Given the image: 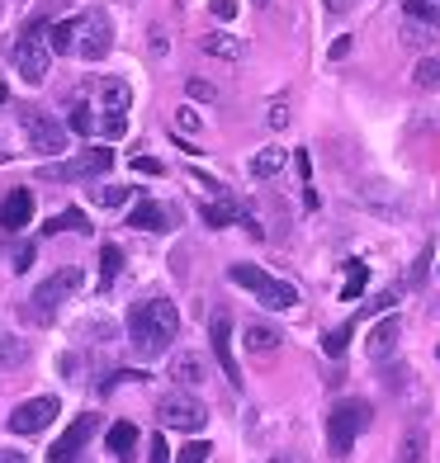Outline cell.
Wrapping results in <instances>:
<instances>
[{"mask_svg":"<svg viewBox=\"0 0 440 463\" xmlns=\"http://www.w3.org/2000/svg\"><path fill=\"white\" fill-rule=\"evenodd\" d=\"M171 128H180V133H199V128H204V118H199V109H195V104H180Z\"/></svg>","mask_w":440,"mask_h":463,"instance_id":"cell-34","label":"cell"},{"mask_svg":"<svg viewBox=\"0 0 440 463\" xmlns=\"http://www.w3.org/2000/svg\"><path fill=\"white\" fill-rule=\"evenodd\" d=\"M369 420H374V407L365 402V397H346V402L331 407V416H327V449H331V458H350L355 439L369 430Z\"/></svg>","mask_w":440,"mask_h":463,"instance_id":"cell-2","label":"cell"},{"mask_svg":"<svg viewBox=\"0 0 440 463\" xmlns=\"http://www.w3.org/2000/svg\"><path fill=\"white\" fill-rule=\"evenodd\" d=\"M10 260H14V275H24V269L33 265V246H19V250H14Z\"/></svg>","mask_w":440,"mask_h":463,"instance_id":"cell-41","label":"cell"},{"mask_svg":"<svg viewBox=\"0 0 440 463\" xmlns=\"http://www.w3.org/2000/svg\"><path fill=\"white\" fill-rule=\"evenodd\" d=\"M369 284V265L365 260H346V288H341V303H355Z\"/></svg>","mask_w":440,"mask_h":463,"instance_id":"cell-26","label":"cell"},{"mask_svg":"<svg viewBox=\"0 0 440 463\" xmlns=\"http://www.w3.org/2000/svg\"><path fill=\"white\" fill-rule=\"evenodd\" d=\"M157 416H161L166 430H185V435H199L208 426V407L190 392H166L157 402Z\"/></svg>","mask_w":440,"mask_h":463,"instance_id":"cell-7","label":"cell"},{"mask_svg":"<svg viewBox=\"0 0 440 463\" xmlns=\"http://www.w3.org/2000/svg\"><path fill=\"white\" fill-rule=\"evenodd\" d=\"M208 341H214V360H218L223 378H227L233 388H242L246 378H242L237 354H233V322H227V317H214V322H208Z\"/></svg>","mask_w":440,"mask_h":463,"instance_id":"cell-12","label":"cell"},{"mask_svg":"<svg viewBox=\"0 0 440 463\" xmlns=\"http://www.w3.org/2000/svg\"><path fill=\"white\" fill-rule=\"evenodd\" d=\"M171 378H176L180 388H204V383H208L204 354H195V350H176V354H171Z\"/></svg>","mask_w":440,"mask_h":463,"instance_id":"cell-15","label":"cell"},{"mask_svg":"<svg viewBox=\"0 0 440 463\" xmlns=\"http://www.w3.org/2000/svg\"><path fill=\"white\" fill-rule=\"evenodd\" d=\"M280 341H284V335H280L275 326H270V322H251V326L242 331V345H246L251 354H275V350H280Z\"/></svg>","mask_w":440,"mask_h":463,"instance_id":"cell-20","label":"cell"},{"mask_svg":"<svg viewBox=\"0 0 440 463\" xmlns=\"http://www.w3.org/2000/svg\"><path fill=\"white\" fill-rule=\"evenodd\" d=\"M208 454H214V449H208V439H190L185 449H176V463H204Z\"/></svg>","mask_w":440,"mask_h":463,"instance_id":"cell-36","label":"cell"},{"mask_svg":"<svg viewBox=\"0 0 440 463\" xmlns=\"http://www.w3.org/2000/svg\"><path fill=\"white\" fill-rule=\"evenodd\" d=\"M393 463H431V439H426L422 426L403 430V439H397V449H393Z\"/></svg>","mask_w":440,"mask_h":463,"instance_id":"cell-17","label":"cell"},{"mask_svg":"<svg viewBox=\"0 0 440 463\" xmlns=\"http://www.w3.org/2000/svg\"><path fill=\"white\" fill-rule=\"evenodd\" d=\"M19 123H24V137H29V146H33L38 156H62V152H67V128H62L53 114L19 109Z\"/></svg>","mask_w":440,"mask_h":463,"instance_id":"cell-9","label":"cell"},{"mask_svg":"<svg viewBox=\"0 0 440 463\" xmlns=\"http://www.w3.org/2000/svg\"><path fill=\"white\" fill-rule=\"evenodd\" d=\"M0 161H5V152H0Z\"/></svg>","mask_w":440,"mask_h":463,"instance_id":"cell-49","label":"cell"},{"mask_svg":"<svg viewBox=\"0 0 440 463\" xmlns=\"http://www.w3.org/2000/svg\"><path fill=\"white\" fill-rule=\"evenodd\" d=\"M129 227H138V232H171L176 213L166 203H157V199H142V203L129 208Z\"/></svg>","mask_w":440,"mask_h":463,"instance_id":"cell-14","label":"cell"},{"mask_svg":"<svg viewBox=\"0 0 440 463\" xmlns=\"http://www.w3.org/2000/svg\"><path fill=\"white\" fill-rule=\"evenodd\" d=\"M251 5H261V10H265V5H270V0H251Z\"/></svg>","mask_w":440,"mask_h":463,"instance_id":"cell-48","label":"cell"},{"mask_svg":"<svg viewBox=\"0 0 440 463\" xmlns=\"http://www.w3.org/2000/svg\"><path fill=\"white\" fill-rule=\"evenodd\" d=\"M265 123H270V128H284V123H289V99H270Z\"/></svg>","mask_w":440,"mask_h":463,"instance_id":"cell-38","label":"cell"},{"mask_svg":"<svg viewBox=\"0 0 440 463\" xmlns=\"http://www.w3.org/2000/svg\"><path fill=\"white\" fill-rule=\"evenodd\" d=\"M33 222V194L29 189H14V194L0 203V227L5 232H24Z\"/></svg>","mask_w":440,"mask_h":463,"instance_id":"cell-16","label":"cell"},{"mask_svg":"<svg viewBox=\"0 0 440 463\" xmlns=\"http://www.w3.org/2000/svg\"><path fill=\"white\" fill-rule=\"evenodd\" d=\"M208 10H214L218 19H237V0H214Z\"/></svg>","mask_w":440,"mask_h":463,"instance_id":"cell-43","label":"cell"},{"mask_svg":"<svg viewBox=\"0 0 440 463\" xmlns=\"http://www.w3.org/2000/svg\"><path fill=\"white\" fill-rule=\"evenodd\" d=\"M10 99V86H5V80H0V104H5Z\"/></svg>","mask_w":440,"mask_h":463,"instance_id":"cell-47","label":"cell"},{"mask_svg":"<svg viewBox=\"0 0 440 463\" xmlns=\"http://www.w3.org/2000/svg\"><path fill=\"white\" fill-rule=\"evenodd\" d=\"M403 10H407L412 19H422V24L440 29V5H435V0H403Z\"/></svg>","mask_w":440,"mask_h":463,"instance_id":"cell-32","label":"cell"},{"mask_svg":"<svg viewBox=\"0 0 440 463\" xmlns=\"http://www.w3.org/2000/svg\"><path fill=\"white\" fill-rule=\"evenodd\" d=\"M119 269H123V250L119 246H104L100 250V288H110L119 279Z\"/></svg>","mask_w":440,"mask_h":463,"instance_id":"cell-30","label":"cell"},{"mask_svg":"<svg viewBox=\"0 0 440 463\" xmlns=\"http://www.w3.org/2000/svg\"><path fill=\"white\" fill-rule=\"evenodd\" d=\"M199 213H204V222H208V227H227V222H242V213H237V208L227 203V199H208V203L199 208Z\"/></svg>","mask_w":440,"mask_h":463,"instance_id":"cell-27","label":"cell"},{"mask_svg":"<svg viewBox=\"0 0 440 463\" xmlns=\"http://www.w3.org/2000/svg\"><path fill=\"white\" fill-rule=\"evenodd\" d=\"M350 335H355V317H350V322H341V326H331V331L322 335V350L331 354V360H341L346 345H350Z\"/></svg>","mask_w":440,"mask_h":463,"instance_id":"cell-28","label":"cell"},{"mask_svg":"<svg viewBox=\"0 0 440 463\" xmlns=\"http://www.w3.org/2000/svg\"><path fill=\"white\" fill-rule=\"evenodd\" d=\"M412 80H416L422 90H440V57H422V61H416Z\"/></svg>","mask_w":440,"mask_h":463,"instance_id":"cell-31","label":"cell"},{"mask_svg":"<svg viewBox=\"0 0 440 463\" xmlns=\"http://www.w3.org/2000/svg\"><path fill=\"white\" fill-rule=\"evenodd\" d=\"M350 5H355V0H322V10H327V14H346Z\"/></svg>","mask_w":440,"mask_h":463,"instance_id":"cell-44","label":"cell"},{"mask_svg":"<svg viewBox=\"0 0 440 463\" xmlns=\"http://www.w3.org/2000/svg\"><path fill=\"white\" fill-rule=\"evenodd\" d=\"M440 29H431V24H422V19H412V24H403V43L407 48H422V43H431Z\"/></svg>","mask_w":440,"mask_h":463,"instance_id":"cell-33","label":"cell"},{"mask_svg":"<svg viewBox=\"0 0 440 463\" xmlns=\"http://www.w3.org/2000/svg\"><path fill=\"white\" fill-rule=\"evenodd\" d=\"M133 90L129 80H100V114H129Z\"/></svg>","mask_w":440,"mask_h":463,"instance_id":"cell-21","label":"cell"},{"mask_svg":"<svg viewBox=\"0 0 440 463\" xmlns=\"http://www.w3.org/2000/svg\"><path fill=\"white\" fill-rule=\"evenodd\" d=\"M114 48V24H110V14L104 10H86L76 19V52L86 57V61H104Z\"/></svg>","mask_w":440,"mask_h":463,"instance_id":"cell-8","label":"cell"},{"mask_svg":"<svg viewBox=\"0 0 440 463\" xmlns=\"http://www.w3.org/2000/svg\"><path fill=\"white\" fill-rule=\"evenodd\" d=\"M435 360H440V350H435Z\"/></svg>","mask_w":440,"mask_h":463,"instance_id":"cell-50","label":"cell"},{"mask_svg":"<svg viewBox=\"0 0 440 463\" xmlns=\"http://www.w3.org/2000/svg\"><path fill=\"white\" fill-rule=\"evenodd\" d=\"M403 378H407V369H388V373H384V383H388V388H397Z\"/></svg>","mask_w":440,"mask_h":463,"instance_id":"cell-45","label":"cell"},{"mask_svg":"<svg viewBox=\"0 0 440 463\" xmlns=\"http://www.w3.org/2000/svg\"><path fill=\"white\" fill-rule=\"evenodd\" d=\"M435 5H440V0H435Z\"/></svg>","mask_w":440,"mask_h":463,"instance_id":"cell-51","label":"cell"},{"mask_svg":"<svg viewBox=\"0 0 440 463\" xmlns=\"http://www.w3.org/2000/svg\"><path fill=\"white\" fill-rule=\"evenodd\" d=\"M104 445H110V454H114V458L133 463V449H138V426H133V420H114L110 435H104Z\"/></svg>","mask_w":440,"mask_h":463,"instance_id":"cell-19","label":"cell"},{"mask_svg":"<svg viewBox=\"0 0 440 463\" xmlns=\"http://www.w3.org/2000/svg\"><path fill=\"white\" fill-rule=\"evenodd\" d=\"M48 24H33L14 38V48H10V61H14V76L24 80V86H43L48 80Z\"/></svg>","mask_w":440,"mask_h":463,"instance_id":"cell-4","label":"cell"},{"mask_svg":"<svg viewBox=\"0 0 440 463\" xmlns=\"http://www.w3.org/2000/svg\"><path fill=\"white\" fill-rule=\"evenodd\" d=\"M190 99L214 104V99H218V86H208V80H199V76H195V80H190Z\"/></svg>","mask_w":440,"mask_h":463,"instance_id":"cell-40","label":"cell"},{"mask_svg":"<svg viewBox=\"0 0 440 463\" xmlns=\"http://www.w3.org/2000/svg\"><path fill=\"white\" fill-rule=\"evenodd\" d=\"M284 165H289L284 146H261V152L251 156V180H270V175H280Z\"/></svg>","mask_w":440,"mask_h":463,"instance_id":"cell-22","label":"cell"},{"mask_svg":"<svg viewBox=\"0 0 440 463\" xmlns=\"http://www.w3.org/2000/svg\"><path fill=\"white\" fill-rule=\"evenodd\" d=\"M48 237H57V232H81V237H91V218L81 213V208H67V213H57V218H48Z\"/></svg>","mask_w":440,"mask_h":463,"instance_id":"cell-24","label":"cell"},{"mask_svg":"<svg viewBox=\"0 0 440 463\" xmlns=\"http://www.w3.org/2000/svg\"><path fill=\"white\" fill-rule=\"evenodd\" d=\"M114 165V152L110 146H91V152H76V156H67V161H48L43 171V180H57V184H72V180H91V175H104Z\"/></svg>","mask_w":440,"mask_h":463,"instance_id":"cell-6","label":"cell"},{"mask_svg":"<svg viewBox=\"0 0 440 463\" xmlns=\"http://www.w3.org/2000/svg\"><path fill=\"white\" fill-rule=\"evenodd\" d=\"M57 411H62L57 397H29V402H19L10 411L5 426H10V435H38V430H48L57 420Z\"/></svg>","mask_w":440,"mask_h":463,"instance_id":"cell-10","label":"cell"},{"mask_svg":"<svg viewBox=\"0 0 440 463\" xmlns=\"http://www.w3.org/2000/svg\"><path fill=\"white\" fill-rule=\"evenodd\" d=\"M53 52H76V19H57V24L43 29Z\"/></svg>","mask_w":440,"mask_h":463,"instance_id":"cell-25","label":"cell"},{"mask_svg":"<svg viewBox=\"0 0 440 463\" xmlns=\"http://www.w3.org/2000/svg\"><path fill=\"white\" fill-rule=\"evenodd\" d=\"M95 426H100V416H76L67 430H62V439L48 449V463H81V449H86V439L95 435Z\"/></svg>","mask_w":440,"mask_h":463,"instance_id":"cell-11","label":"cell"},{"mask_svg":"<svg viewBox=\"0 0 440 463\" xmlns=\"http://www.w3.org/2000/svg\"><path fill=\"white\" fill-rule=\"evenodd\" d=\"M100 133L110 137V142L123 137V133H129V114H104V118H100Z\"/></svg>","mask_w":440,"mask_h":463,"instance_id":"cell-37","label":"cell"},{"mask_svg":"<svg viewBox=\"0 0 440 463\" xmlns=\"http://www.w3.org/2000/svg\"><path fill=\"white\" fill-rule=\"evenodd\" d=\"M0 463H29L24 454H10V449H0Z\"/></svg>","mask_w":440,"mask_h":463,"instance_id":"cell-46","label":"cell"},{"mask_svg":"<svg viewBox=\"0 0 440 463\" xmlns=\"http://www.w3.org/2000/svg\"><path fill=\"white\" fill-rule=\"evenodd\" d=\"M147 463H171V445H166V435H152V445H147Z\"/></svg>","mask_w":440,"mask_h":463,"instance_id":"cell-39","label":"cell"},{"mask_svg":"<svg viewBox=\"0 0 440 463\" xmlns=\"http://www.w3.org/2000/svg\"><path fill=\"white\" fill-rule=\"evenodd\" d=\"M81 279H86V275H81L76 265H72V269H57L53 279H43V284L33 288V298H29V317L48 326V322L57 317V307H62V303H67L72 293L81 288Z\"/></svg>","mask_w":440,"mask_h":463,"instance_id":"cell-5","label":"cell"},{"mask_svg":"<svg viewBox=\"0 0 440 463\" xmlns=\"http://www.w3.org/2000/svg\"><path fill=\"white\" fill-rule=\"evenodd\" d=\"M208 57H223V61H242L246 57V43L237 33H227V29H218V33H204V43H199Z\"/></svg>","mask_w":440,"mask_h":463,"instance_id":"cell-18","label":"cell"},{"mask_svg":"<svg viewBox=\"0 0 440 463\" xmlns=\"http://www.w3.org/2000/svg\"><path fill=\"white\" fill-rule=\"evenodd\" d=\"M86 194L100 208H119V203H129V184H95V189H86Z\"/></svg>","mask_w":440,"mask_h":463,"instance_id":"cell-29","label":"cell"},{"mask_svg":"<svg viewBox=\"0 0 440 463\" xmlns=\"http://www.w3.org/2000/svg\"><path fill=\"white\" fill-rule=\"evenodd\" d=\"M227 279L251 288V293H256V303L270 307V312H293V307H299V288L284 284V279H270L265 269H256V265H233V269H227Z\"/></svg>","mask_w":440,"mask_h":463,"instance_id":"cell-3","label":"cell"},{"mask_svg":"<svg viewBox=\"0 0 440 463\" xmlns=\"http://www.w3.org/2000/svg\"><path fill=\"white\" fill-rule=\"evenodd\" d=\"M133 171H142V175H161V161H152V156H133Z\"/></svg>","mask_w":440,"mask_h":463,"instance_id":"cell-42","label":"cell"},{"mask_svg":"<svg viewBox=\"0 0 440 463\" xmlns=\"http://www.w3.org/2000/svg\"><path fill=\"white\" fill-rule=\"evenodd\" d=\"M67 128H72V133H91V128H95V109H91V104H76L72 118H67Z\"/></svg>","mask_w":440,"mask_h":463,"instance_id":"cell-35","label":"cell"},{"mask_svg":"<svg viewBox=\"0 0 440 463\" xmlns=\"http://www.w3.org/2000/svg\"><path fill=\"white\" fill-rule=\"evenodd\" d=\"M180 335V312L171 298H142L129 307V350L138 360H161Z\"/></svg>","mask_w":440,"mask_h":463,"instance_id":"cell-1","label":"cell"},{"mask_svg":"<svg viewBox=\"0 0 440 463\" xmlns=\"http://www.w3.org/2000/svg\"><path fill=\"white\" fill-rule=\"evenodd\" d=\"M397 341H403V317H388L384 322H374L369 331H365V360H374V364H384L388 354L397 350Z\"/></svg>","mask_w":440,"mask_h":463,"instance_id":"cell-13","label":"cell"},{"mask_svg":"<svg viewBox=\"0 0 440 463\" xmlns=\"http://www.w3.org/2000/svg\"><path fill=\"white\" fill-rule=\"evenodd\" d=\"M29 360V345L19 341V335H10V331H0V373H10V369H19Z\"/></svg>","mask_w":440,"mask_h":463,"instance_id":"cell-23","label":"cell"}]
</instances>
